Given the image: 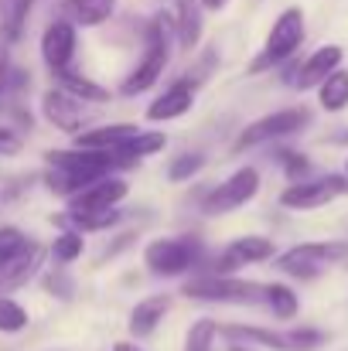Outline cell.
I'll return each instance as SVG.
<instances>
[{"instance_id": "obj_1", "label": "cell", "mask_w": 348, "mask_h": 351, "mask_svg": "<svg viewBox=\"0 0 348 351\" xmlns=\"http://www.w3.org/2000/svg\"><path fill=\"white\" fill-rule=\"evenodd\" d=\"M301 41H304V10L301 7H287L273 21L263 51L249 62V75H259V72H266L273 65H283L287 58H294V51L301 48Z\"/></svg>"}, {"instance_id": "obj_2", "label": "cell", "mask_w": 348, "mask_h": 351, "mask_svg": "<svg viewBox=\"0 0 348 351\" xmlns=\"http://www.w3.org/2000/svg\"><path fill=\"white\" fill-rule=\"evenodd\" d=\"M143 263L154 276H181L202 263V242H198V235L154 239L143 249Z\"/></svg>"}, {"instance_id": "obj_3", "label": "cell", "mask_w": 348, "mask_h": 351, "mask_svg": "<svg viewBox=\"0 0 348 351\" xmlns=\"http://www.w3.org/2000/svg\"><path fill=\"white\" fill-rule=\"evenodd\" d=\"M192 300H209V304H259L263 300V283L253 280H235V276H216V273H198L185 283L181 290Z\"/></svg>"}, {"instance_id": "obj_4", "label": "cell", "mask_w": 348, "mask_h": 351, "mask_svg": "<svg viewBox=\"0 0 348 351\" xmlns=\"http://www.w3.org/2000/svg\"><path fill=\"white\" fill-rule=\"evenodd\" d=\"M348 259V242H304V245H294L287 249L280 259H277V269H283L287 276H301V280H311L318 276L325 266L332 263H342Z\"/></svg>"}, {"instance_id": "obj_5", "label": "cell", "mask_w": 348, "mask_h": 351, "mask_svg": "<svg viewBox=\"0 0 348 351\" xmlns=\"http://www.w3.org/2000/svg\"><path fill=\"white\" fill-rule=\"evenodd\" d=\"M308 123H311V113H308L304 106H294V110H277V113H270V117L249 123V126H246V130L235 136L232 150L239 154V150H249V147H259V143H270V140L290 136V133L304 130Z\"/></svg>"}, {"instance_id": "obj_6", "label": "cell", "mask_w": 348, "mask_h": 351, "mask_svg": "<svg viewBox=\"0 0 348 351\" xmlns=\"http://www.w3.org/2000/svg\"><path fill=\"white\" fill-rule=\"evenodd\" d=\"M259 191V171L256 167H239L229 181H222L219 188H212L202 202L205 215H229L235 208H242L246 202H253Z\"/></svg>"}, {"instance_id": "obj_7", "label": "cell", "mask_w": 348, "mask_h": 351, "mask_svg": "<svg viewBox=\"0 0 348 351\" xmlns=\"http://www.w3.org/2000/svg\"><path fill=\"white\" fill-rule=\"evenodd\" d=\"M338 195H348V181L338 174H328L321 181H294L290 188H283L280 205L294 208V212H314V208H325L328 202H335Z\"/></svg>"}, {"instance_id": "obj_8", "label": "cell", "mask_w": 348, "mask_h": 351, "mask_svg": "<svg viewBox=\"0 0 348 351\" xmlns=\"http://www.w3.org/2000/svg\"><path fill=\"white\" fill-rule=\"evenodd\" d=\"M126 181L116 178V174H106L93 184H86L79 195L69 198V215H89V212H106V208H116L123 198H126Z\"/></svg>"}, {"instance_id": "obj_9", "label": "cell", "mask_w": 348, "mask_h": 351, "mask_svg": "<svg viewBox=\"0 0 348 351\" xmlns=\"http://www.w3.org/2000/svg\"><path fill=\"white\" fill-rule=\"evenodd\" d=\"M41 113L45 119L55 126V130H62V133H79L82 130V123H86V110H82V99H76L72 93H65L62 86H55V89H48L45 96H41Z\"/></svg>"}, {"instance_id": "obj_10", "label": "cell", "mask_w": 348, "mask_h": 351, "mask_svg": "<svg viewBox=\"0 0 348 351\" xmlns=\"http://www.w3.org/2000/svg\"><path fill=\"white\" fill-rule=\"evenodd\" d=\"M164 69H167V41H157V38H150V45H147V51H143V58H140V65L123 79V96H140V93H147V89H154L157 86V79L164 75Z\"/></svg>"}, {"instance_id": "obj_11", "label": "cell", "mask_w": 348, "mask_h": 351, "mask_svg": "<svg viewBox=\"0 0 348 351\" xmlns=\"http://www.w3.org/2000/svg\"><path fill=\"white\" fill-rule=\"evenodd\" d=\"M41 58H45V65L58 75V72H65L69 65H72V58H76V24H69V21H51L48 27H45V34H41Z\"/></svg>"}, {"instance_id": "obj_12", "label": "cell", "mask_w": 348, "mask_h": 351, "mask_svg": "<svg viewBox=\"0 0 348 351\" xmlns=\"http://www.w3.org/2000/svg\"><path fill=\"white\" fill-rule=\"evenodd\" d=\"M342 58H345V51H342L338 45H325V48H318L308 62L297 65V75H294L290 86H297V89H314V86H321L335 69H342Z\"/></svg>"}, {"instance_id": "obj_13", "label": "cell", "mask_w": 348, "mask_h": 351, "mask_svg": "<svg viewBox=\"0 0 348 351\" xmlns=\"http://www.w3.org/2000/svg\"><path fill=\"white\" fill-rule=\"evenodd\" d=\"M41 263H45V245H41V242H27V245L0 269V297L10 293V290H17V287H24V283L41 269Z\"/></svg>"}, {"instance_id": "obj_14", "label": "cell", "mask_w": 348, "mask_h": 351, "mask_svg": "<svg viewBox=\"0 0 348 351\" xmlns=\"http://www.w3.org/2000/svg\"><path fill=\"white\" fill-rule=\"evenodd\" d=\"M192 106H195V86L188 79H181V82L167 86L164 96H157L147 106V119L150 123H167V119H178V117H185V113H192Z\"/></svg>"}, {"instance_id": "obj_15", "label": "cell", "mask_w": 348, "mask_h": 351, "mask_svg": "<svg viewBox=\"0 0 348 351\" xmlns=\"http://www.w3.org/2000/svg\"><path fill=\"white\" fill-rule=\"evenodd\" d=\"M171 311V297L167 293H157V297H143L133 311H130V321H126V328H130V338H150L154 331H157V324L164 321V314Z\"/></svg>"}, {"instance_id": "obj_16", "label": "cell", "mask_w": 348, "mask_h": 351, "mask_svg": "<svg viewBox=\"0 0 348 351\" xmlns=\"http://www.w3.org/2000/svg\"><path fill=\"white\" fill-rule=\"evenodd\" d=\"M164 147H167V136H164V133H157V130H137L130 140H123L113 150V160L119 167H130V164H137L140 157H154V154L164 150Z\"/></svg>"}, {"instance_id": "obj_17", "label": "cell", "mask_w": 348, "mask_h": 351, "mask_svg": "<svg viewBox=\"0 0 348 351\" xmlns=\"http://www.w3.org/2000/svg\"><path fill=\"white\" fill-rule=\"evenodd\" d=\"M137 133L133 123H110V126H100V130H79L76 133V147L82 150H106L113 154L123 140H130Z\"/></svg>"}, {"instance_id": "obj_18", "label": "cell", "mask_w": 348, "mask_h": 351, "mask_svg": "<svg viewBox=\"0 0 348 351\" xmlns=\"http://www.w3.org/2000/svg\"><path fill=\"white\" fill-rule=\"evenodd\" d=\"M226 252H229L239 266H249V263H266V259H273L277 245H273V239H266V235H242V239H232L229 245H226Z\"/></svg>"}, {"instance_id": "obj_19", "label": "cell", "mask_w": 348, "mask_h": 351, "mask_svg": "<svg viewBox=\"0 0 348 351\" xmlns=\"http://www.w3.org/2000/svg\"><path fill=\"white\" fill-rule=\"evenodd\" d=\"M174 24H178V41H181V48H185V51L198 48V41H202V3H198V0H178V17H174Z\"/></svg>"}, {"instance_id": "obj_20", "label": "cell", "mask_w": 348, "mask_h": 351, "mask_svg": "<svg viewBox=\"0 0 348 351\" xmlns=\"http://www.w3.org/2000/svg\"><path fill=\"white\" fill-rule=\"evenodd\" d=\"M222 335H226V338H232V341H249V345H263V348H273V351H290L287 335H280V331H266V328L229 324V328H222Z\"/></svg>"}, {"instance_id": "obj_21", "label": "cell", "mask_w": 348, "mask_h": 351, "mask_svg": "<svg viewBox=\"0 0 348 351\" xmlns=\"http://www.w3.org/2000/svg\"><path fill=\"white\" fill-rule=\"evenodd\" d=\"M263 304L273 311L277 321H294L297 311H301V300H297V293L287 283H266L263 287Z\"/></svg>"}, {"instance_id": "obj_22", "label": "cell", "mask_w": 348, "mask_h": 351, "mask_svg": "<svg viewBox=\"0 0 348 351\" xmlns=\"http://www.w3.org/2000/svg\"><path fill=\"white\" fill-rule=\"evenodd\" d=\"M318 103L325 113H342L348 106V72L345 69H335L321 86H318Z\"/></svg>"}, {"instance_id": "obj_23", "label": "cell", "mask_w": 348, "mask_h": 351, "mask_svg": "<svg viewBox=\"0 0 348 351\" xmlns=\"http://www.w3.org/2000/svg\"><path fill=\"white\" fill-rule=\"evenodd\" d=\"M58 82H62L65 93H72V96L82 99V103H106V99H110V89L96 86L93 79H86V75H79V72H72V69L58 72Z\"/></svg>"}, {"instance_id": "obj_24", "label": "cell", "mask_w": 348, "mask_h": 351, "mask_svg": "<svg viewBox=\"0 0 348 351\" xmlns=\"http://www.w3.org/2000/svg\"><path fill=\"white\" fill-rule=\"evenodd\" d=\"M31 7H34V0H0V34L7 41H17L21 38Z\"/></svg>"}, {"instance_id": "obj_25", "label": "cell", "mask_w": 348, "mask_h": 351, "mask_svg": "<svg viewBox=\"0 0 348 351\" xmlns=\"http://www.w3.org/2000/svg\"><path fill=\"white\" fill-rule=\"evenodd\" d=\"M113 7L116 0H69V10H72L76 24H82V27H96V24L110 21Z\"/></svg>"}, {"instance_id": "obj_26", "label": "cell", "mask_w": 348, "mask_h": 351, "mask_svg": "<svg viewBox=\"0 0 348 351\" xmlns=\"http://www.w3.org/2000/svg\"><path fill=\"white\" fill-rule=\"evenodd\" d=\"M216 335H219V324L212 317H198L185 335V351H212Z\"/></svg>"}, {"instance_id": "obj_27", "label": "cell", "mask_w": 348, "mask_h": 351, "mask_svg": "<svg viewBox=\"0 0 348 351\" xmlns=\"http://www.w3.org/2000/svg\"><path fill=\"white\" fill-rule=\"evenodd\" d=\"M62 222H72L79 232H103V229H113L116 222H119V212L106 208V212H89V215H69Z\"/></svg>"}, {"instance_id": "obj_28", "label": "cell", "mask_w": 348, "mask_h": 351, "mask_svg": "<svg viewBox=\"0 0 348 351\" xmlns=\"http://www.w3.org/2000/svg\"><path fill=\"white\" fill-rule=\"evenodd\" d=\"M27 328V311L10 300V297H0V335H17Z\"/></svg>"}, {"instance_id": "obj_29", "label": "cell", "mask_w": 348, "mask_h": 351, "mask_svg": "<svg viewBox=\"0 0 348 351\" xmlns=\"http://www.w3.org/2000/svg\"><path fill=\"white\" fill-rule=\"evenodd\" d=\"M82 249H86L82 232H62L51 242V256H55L58 263H76V259L82 256Z\"/></svg>"}, {"instance_id": "obj_30", "label": "cell", "mask_w": 348, "mask_h": 351, "mask_svg": "<svg viewBox=\"0 0 348 351\" xmlns=\"http://www.w3.org/2000/svg\"><path fill=\"white\" fill-rule=\"evenodd\" d=\"M202 167H205V157H202V154H181V157H174V160L167 164V178H171L174 184H181V181L195 178Z\"/></svg>"}, {"instance_id": "obj_31", "label": "cell", "mask_w": 348, "mask_h": 351, "mask_svg": "<svg viewBox=\"0 0 348 351\" xmlns=\"http://www.w3.org/2000/svg\"><path fill=\"white\" fill-rule=\"evenodd\" d=\"M27 245V239H24V232L21 229H14V226H7V229H0V269L21 252Z\"/></svg>"}, {"instance_id": "obj_32", "label": "cell", "mask_w": 348, "mask_h": 351, "mask_svg": "<svg viewBox=\"0 0 348 351\" xmlns=\"http://www.w3.org/2000/svg\"><path fill=\"white\" fill-rule=\"evenodd\" d=\"M45 290L51 293V297H58V300H72V293H76V283H72V276L58 266V269H51L48 276H45Z\"/></svg>"}, {"instance_id": "obj_33", "label": "cell", "mask_w": 348, "mask_h": 351, "mask_svg": "<svg viewBox=\"0 0 348 351\" xmlns=\"http://www.w3.org/2000/svg\"><path fill=\"white\" fill-rule=\"evenodd\" d=\"M287 341H290V351H308V348H318L325 345V331H314V328H294L287 331Z\"/></svg>"}, {"instance_id": "obj_34", "label": "cell", "mask_w": 348, "mask_h": 351, "mask_svg": "<svg viewBox=\"0 0 348 351\" xmlns=\"http://www.w3.org/2000/svg\"><path fill=\"white\" fill-rule=\"evenodd\" d=\"M280 164H283V171H287L290 181H304V174L311 171V160L304 154H297V150H283L280 154Z\"/></svg>"}, {"instance_id": "obj_35", "label": "cell", "mask_w": 348, "mask_h": 351, "mask_svg": "<svg viewBox=\"0 0 348 351\" xmlns=\"http://www.w3.org/2000/svg\"><path fill=\"white\" fill-rule=\"evenodd\" d=\"M17 150H21V136L10 126H0V154L7 157V154H17Z\"/></svg>"}, {"instance_id": "obj_36", "label": "cell", "mask_w": 348, "mask_h": 351, "mask_svg": "<svg viewBox=\"0 0 348 351\" xmlns=\"http://www.w3.org/2000/svg\"><path fill=\"white\" fill-rule=\"evenodd\" d=\"M7 75H10V65L3 62V51H0V99L7 96Z\"/></svg>"}, {"instance_id": "obj_37", "label": "cell", "mask_w": 348, "mask_h": 351, "mask_svg": "<svg viewBox=\"0 0 348 351\" xmlns=\"http://www.w3.org/2000/svg\"><path fill=\"white\" fill-rule=\"evenodd\" d=\"M113 351H143V348H137L133 341H116V345H113Z\"/></svg>"}, {"instance_id": "obj_38", "label": "cell", "mask_w": 348, "mask_h": 351, "mask_svg": "<svg viewBox=\"0 0 348 351\" xmlns=\"http://www.w3.org/2000/svg\"><path fill=\"white\" fill-rule=\"evenodd\" d=\"M202 7H209V10H222L226 0H202Z\"/></svg>"}, {"instance_id": "obj_39", "label": "cell", "mask_w": 348, "mask_h": 351, "mask_svg": "<svg viewBox=\"0 0 348 351\" xmlns=\"http://www.w3.org/2000/svg\"><path fill=\"white\" fill-rule=\"evenodd\" d=\"M229 351H253V348H242V345H232Z\"/></svg>"}, {"instance_id": "obj_40", "label": "cell", "mask_w": 348, "mask_h": 351, "mask_svg": "<svg viewBox=\"0 0 348 351\" xmlns=\"http://www.w3.org/2000/svg\"><path fill=\"white\" fill-rule=\"evenodd\" d=\"M345 171H348V164H345Z\"/></svg>"}]
</instances>
